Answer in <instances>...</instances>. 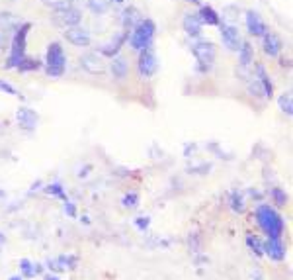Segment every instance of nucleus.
I'll list each match as a JSON object with an SVG mask.
<instances>
[{
  "label": "nucleus",
  "instance_id": "f257e3e1",
  "mask_svg": "<svg viewBox=\"0 0 293 280\" xmlns=\"http://www.w3.org/2000/svg\"><path fill=\"white\" fill-rule=\"evenodd\" d=\"M154 32H156V26L152 20H141L133 30H129V35H127L129 45L135 51H143V49L151 47Z\"/></svg>",
  "mask_w": 293,
  "mask_h": 280
},
{
  "label": "nucleus",
  "instance_id": "f03ea898",
  "mask_svg": "<svg viewBox=\"0 0 293 280\" xmlns=\"http://www.w3.org/2000/svg\"><path fill=\"white\" fill-rule=\"evenodd\" d=\"M28 30H30V24H24L22 28L14 30L10 41V57H8V69H18L22 65V61L26 59V39H28Z\"/></svg>",
  "mask_w": 293,
  "mask_h": 280
},
{
  "label": "nucleus",
  "instance_id": "7ed1b4c3",
  "mask_svg": "<svg viewBox=\"0 0 293 280\" xmlns=\"http://www.w3.org/2000/svg\"><path fill=\"white\" fill-rule=\"evenodd\" d=\"M65 53L59 44H51L47 49V75L49 77H61L65 71Z\"/></svg>",
  "mask_w": 293,
  "mask_h": 280
},
{
  "label": "nucleus",
  "instance_id": "20e7f679",
  "mask_svg": "<svg viewBox=\"0 0 293 280\" xmlns=\"http://www.w3.org/2000/svg\"><path fill=\"white\" fill-rule=\"evenodd\" d=\"M14 30H16V18H14V14L0 12V55L10 47Z\"/></svg>",
  "mask_w": 293,
  "mask_h": 280
},
{
  "label": "nucleus",
  "instance_id": "39448f33",
  "mask_svg": "<svg viewBox=\"0 0 293 280\" xmlns=\"http://www.w3.org/2000/svg\"><path fill=\"white\" fill-rule=\"evenodd\" d=\"M137 69H139V75L143 79H151L152 75L156 73L159 69V61H156V55L152 51V47H147L139 51V63H137Z\"/></svg>",
  "mask_w": 293,
  "mask_h": 280
},
{
  "label": "nucleus",
  "instance_id": "423d86ee",
  "mask_svg": "<svg viewBox=\"0 0 293 280\" xmlns=\"http://www.w3.org/2000/svg\"><path fill=\"white\" fill-rule=\"evenodd\" d=\"M78 65L82 71H86L88 75H94V77H102L104 73H106V61L102 59V57L98 55V53H84V55H80L78 59Z\"/></svg>",
  "mask_w": 293,
  "mask_h": 280
},
{
  "label": "nucleus",
  "instance_id": "0eeeda50",
  "mask_svg": "<svg viewBox=\"0 0 293 280\" xmlns=\"http://www.w3.org/2000/svg\"><path fill=\"white\" fill-rule=\"evenodd\" d=\"M192 53L197 59V63H201L204 67H211L215 63V57H217L215 45L209 44V41H197V44H194L192 45Z\"/></svg>",
  "mask_w": 293,
  "mask_h": 280
},
{
  "label": "nucleus",
  "instance_id": "6e6552de",
  "mask_svg": "<svg viewBox=\"0 0 293 280\" xmlns=\"http://www.w3.org/2000/svg\"><path fill=\"white\" fill-rule=\"evenodd\" d=\"M80 20H82V12L78 8H63V10H55L53 14V22L57 26H63V28H73V26H80Z\"/></svg>",
  "mask_w": 293,
  "mask_h": 280
},
{
  "label": "nucleus",
  "instance_id": "1a4fd4ad",
  "mask_svg": "<svg viewBox=\"0 0 293 280\" xmlns=\"http://www.w3.org/2000/svg\"><path fill=\"white\" fill-rule=\"evenodd\" d=\"M65 39L75 47H88L92 44V35L86 28L82 26H73V28H66L65 30Z\"/></svg>",
  "mask_w": 293,
  "mask_h": 280
},
{
  "label": "nucleus",
  "instance_id": "9d476101",
  "mask_svg": "<svg viewBox=\"0 0 293 280\" xmlns=\"http://www.w3.org/2000/svg\"><path fill=\"white\" fill-rule=\"evenodd\" d=\"M221 41H223V45L227 47L229 51H239L240 44H242L239 28L233 26V24H223L221 26Z\"/></svg>",
  "mask_w": 293,
  "mask_h": 280
},
{
  "label": "nucleus",
  "instance_id": "9b49d317",
  "mask_svg": "<svg viewBox=\"0 0 293 280\" xmlns=\"http://www.w3.org/2000/svg\"><path fill=\"white\" fill-rule=\"evenodd\" d=\"M258 220H260V225L266 229V231H270L274 235L280 233V229H282V220L272 212L268 206H262L260 210H258Z\"/></svg>",
  "mask_w": 293,
  "mask_h": 280
},
{
  "label": "nucleus",
  "instance_id": "f8f14e48",
  "mask_svg": "<svg viewBox=\"0 0 293 280\" xmlns=\"http://www.w3.org/2000/svg\"><path fill=\"white\" fill-rule=\"evenodd\" d=\"M262 47H264V53L268 57H278L282 53V39H280V35L276 34V32H266V34L262 35Z\"/></svg>",
  "mask_w": 293,
  "mask_h": 280
},
{
  "label": "nucleus",
  "instance_id": "ddd939ff",
  "mask_svg": "<svg viewBox=\"0 0 293 280\" xmlns=\"http://www.w3.org/2000/svg\"><path fill=\"white\" fill-rule=\"evenodd\" d=\"M246 28H249V34L254 35V37H262V35L268 32L264 20H262L256 12H252V10L246 12Z\"/></svg>",
  "mask_w": 293,
  "mask_h": 280
},
{
  "label": "nucleus",
  "instance_id": "4468645a",
  "mask_svg": "<svg viewBox=\"0 0 293 280\" xmlns=\"http://www.w3.org/2000/svg\"><path fill=\"white\" fill-rule=\"evenodd\" d=\"M182 26H184V32L190 37H197V35L201 34V20H199V16L194 14V12H188L184 16V20H182Z\"/></svg>",
  "mask_w": 293,
  "mask_h": 280
},
{
  "label": "nucleus",
  "instance_id": "2eb2a0df",
  "mask_svg": "<svg viewBox=\"0 0 293 280\" xmlns=\"http://www.w3.org/2000/svg\"><path fill=\"white\" fill-rule=\"evenodd\" d=\"M109 71H111V77L116 80H123L127 77V73H129V65H127V61L123 59L121 55L114 57L111 59V63H109Z\"/></svg>",
  "mask_w": 293,
  "mask_h": 280
},
{
  "label": "nucleus",
  "instance_id": "dca6fc26",
  "mask_svg": "<svg viewBox=\"0 0 293 280\" xmlns=\"http://www.w3.org/2000/svg\"><path fill=\"white\" fill-rule=\"evenodd\" d=\"M239 63L240 67H250L254 63V49L249 41H242L239 47Z\"/></svg>",
  "mask_w": 293,
  "mask_h": 280
},
{
  "label": "nucleus",
  "instance_id": "f3484780",
  "mask_svg": "<svg viewBox=\"0 0 293 280\" xmlns=\"http://www.w3.org/2000/svg\"><path fill=\"white\" fill-rule=\"evenodd\" d=\"M197 16H199L201 24H207V26H219L221 24L219 14L211 6H201V10L197 12Z\"/></svg>",
  "mask_w": 293,
  "mask_h": 280
},
{
  "label": "nucleus",
  "instance_id": "a211bd4d",
  "mask_svg": "<svg viewBox=\"0 0 293 280\" xmlns=\"http://www.w3.org/2000/svg\"><path fill=\"white\" fill-rule=\"evenodd\" d=\"M16 118H18L20 125H22V127H28V130L35 127V123H37V116H35L30 108H20L18 114H16Z\"/></svg>",
  "mask_w": 293,
  "mask_h": 280
},
{
  "label": "nucleus",
  "instance_id": "6ab92c4d",
  "mask_svg": "<svg viewBox=\"0 0 293 280\" xmlns=\"http://www.w3.org/2000/svg\"><path fill=\"white\" fill-rule=\"evenodd\" d=\"M256 71H258V77H256V79L260 80L262 89H264V94H266V96H272V94H274V87H272V80H270V77H268L264 65H256Z\"/></svg>",
  "mask_w": 293,
  "mask_h": 280
},
{
  "label": "nucleus",
  "instance_id": "aec40b11",
  "mask_svg": "<svg viewBox=\"0 0 293 280\" xmlns=\"http://www.w3.org/2000/svg\"><path fill=\"white\" fill-rule=\"evenodd\" d=\"M127 35H129V32H125V34H121L120 37L116 39V41H111V44L104 45V47H102V53H104V55L114 57V55H116V53H118V51H120L121 44H123V41L127 39Z\"/></svg>",
  "mask_w": 293,
  "mask_h": 280
},
{
  "label": "nucleus",
  "instance_id": "412c9836",
  "mask_svg": "<svg viewBox=\"0 0 293 280\" xmlns=\"http://www.w3.org/2000/svg\"><path fill=\"white\" fill-rule=\"evenodd\" d=\"M139 22H141L139 12L135 10V8H127L125 14H123V26H125V30H133Z\"/></svg>",
  "mask_w": 293,
  "mask_h": 280
},
{
  "label": "nucleus",
  "instance_id": "4be33fe9",
  "mask_svg": "<svg viewBox=\"0 0 293 280\" xmlns=\"http://www.w3.org/2000/svg\"><path fill=\"white\" fill-rule=\"evenodd\" d=\"M88 8L94 12V14H106L109 8V0H90Z\"/></svg>",
  "mask_w": 293,
  "mask_h": 280
},
{
  "label": "nucleus",
  "instance_id": "5701e85b",
  "mask_svg": "<svg viewBox=\"0 0 293 280\" xmlns=\"http://www.w3.org/2000/svg\"><path fill=\"white\" fill-rule=\"evenodd\" d=\"M41 4L51 8V10H63V8H69L71 6V0H41Z\"/></svg>",
  "mask_w": 293,
  "mask_h": 280
},
{
  "label": "nucleus",
  "instance_id": "b1692460",
  "mask_svg": "<svg viewBox=\"0 0 293 280\" xmlns=\"http://www.w3.org/2000/svg\"><path fill=\"white\" fill-rule=\"evenodd\" d=\"M280 108H282L287 116H291L293 106H291V94H289V92H285V94H282V96H280Z\"/></svg>",
  "mask_w": 293,
  "mask_h": 280
},
{
  "label": "nucleus",
  "instance_id": "393cba45",
  "mask_svg": "<svg viewBox=\"0 0 293 280\" xmlns=\"http://www.w3.org/2000/svg\"><path fill=\"white\" fill-rule=\"evenodd\" d=\"M0 90H2V92H6V94H10V96H20V94H18V90L14 89L10 82H6V80H0Z\"/></svg>",
  "mask_w": 293,
  "mask_h": 280
},
{
  "label": "nucleus",
  "instance_id": "a878e982",
  "mask_svg": "<svg viewBox=\"0 0 293 280\" xmlns=\"http://www.w3.org/2000/svg\"><path fill=\"white\" fill-rule=\"evenodd\" d=\"M71 2H75V4H78V6H88V2H90V0H71Z\"/></svg>",
  "mask_w": 293,
  "mask_h": 280
},
{
  "label": "nucleus",
  "instance_id": "bb28decb",
  "mask_svg": "<svg viewBox=\"0 0 293 280\" xmlns=\"http://www.w3.org/2000/svg\"><path fill=\"white\" fill-rule=\"evenodd\" d=\"M186 2H190V4H199L201 0H186Z\"/></svg>",
  "mask_w": 293,
  "mask_h": 280
}]
</instances>
